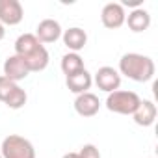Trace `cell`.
Masks as SVG:
<instances>
[{"mask_svg": "<svg viewBox=\"0 0 158 158\" xmlns=\"http://www.w3.org/2000/svg\"><path fill=\"white\" fill-rule=\"evenodd\" d=\"M0 154L2 158H35V149L30 139L19 134H10L2 141Z\"/></svg>", "mask_w": 158, "mask_h": 158, "instance_id": "3", "label": "cell"}, {"mask_svg": "<svg viewBox=\"0 0 158 158\" xmlns=\"http://www.w3.org/2000/svg\"><path fill=\"white\" fill-rule=\"evenodd\" d=\"M61 37H63V45H65L71 52H76V54H78V50H82V48L86 47V43H88V34H86V30L78 28V26H73V28L65 30Z\"/></svg>", "mask_w": 158, "mask_h": 158, "instance_id": "11", "label": "cell"}, {"mask_svg": "<svg viewBox=\"0 0 158 158\" xmlns=\"http://www.w3.org/2000/svg\"><path fill=\"white\" fill-rule=\"evenodd\" d=\"M4 35H6V28H4V24H0V41L4 39Z\"/></svg>", "mask_w": 158, "mask_h": 158, "instance_id": "20", "label": "cell"}, {"mask_svg": "<svg viewBox=\"0 0 158 158\" xmlns=\"http://www.w3.org/2000/svg\"><path fill=\"white\" fill-rule=\"evenodd\" d=\"M99 108H101L99 97L93 95V93H89V91L78 95L74 99V110H76L78 115H82V117H93V115H97Z\"/></svg>", "mask_w": 158, "mask_h": 158, "instance_id": "10", "label": "cell"}, {"mask_svg": "<svg viewBox=\"0 0 158 158\" xmlns=\"http://www.w3.org/2000/svg\"><path fill=\"white\" fill-rule=\"evenodd\" d=\"M156 114H158V110H156V104L152 101H141L139 106H138V110L132 114V117H134L136 125H139V127H151L156 121Z\"/></svg>", "mask_w": 158, "mask_h": 158, "instance_id": "12", "label": "cell"}, {"mask_svg": "<svg viewBox=\"0 0 158 158\" xmlns=\"http://www.w3.org/2000/svg\"><path fill=\"white\" fill-rule=\"evenodd\" d=\"M61 158H80V156H78V152H67V154H63Z\"/></svg>", "mask_w": 158, "mask_h": 158, "instance_id": "19", "label": "cell"}, {"mask_svg": "<svg viewBox=\"0 0 158 158\" xmlns=\"http://www.w3.org/2000/svg\"><path fill=\"white\" fill-rule=\"evenodd\" d=\"M154 61L138 52H128L119 60V74H125L134 82H149L154 76Z\"/></svg>", "mask_w": 158, "mask_h": 158, "instance_id": "1", "label": "cell"}, {"mask_svg": "<svg viewBox=\"0 0 158 158\" xmlns=\"http://www.w3.org/2000/svg\"><path fill=\"white\" fill-rule=\"evenodd\" d=\"M35 37H37V41L41 45L43 43H56L61 37V26H60V23L54 21V19H43L37 24Z\"/></svg>", "mask_w": 158, "mask_h": 158, "instance_id": "9", "label": "cell"}, {"mask_svg": "<svg viewBox=\"0 0 158 158\" xmlns=\"http://www.w3.org/2000/svg\"><path fill=\"white\" fill-rule=\"evenodd\" d=\"M78 156L80 158H101V152H99V149L93 143H88V145H84L80 151H78Z\"/></svg>", "mask_w": 158, "mask_h": 158, "instance_id": "18", "label": "cell"}, {"mask_svg": "<svg viewBox=\"0 0 158 158\" xmlns=\"http://www.w3.org/2000/svg\"><path fill=\"white\" fill-rule=\"evenodd\" d=\"M65 84L69 88V91L76 93V95H82V93H88V89L91 88L93 84V78L91 74L88 73V69L80 71V73H76V74H71L65 78Z\"/></svg>", "mask_w": 158, "mask_h": 158, "instance_id": "13", "label": "cell"}, {"mask_svg": "<svg viewBox=\"0 0 158 158\" xmlns=\"http://www.w3.org/2000/svg\"><path fill=\"white\" fill-rule=\"evenodd\" d=\"M26 99H28V95L19 84L11 82L4 74L0 76V101H2L8 108L19 110V108H23L26 104Z\"/></svg>", "mask_w": 158, "mask_h": 158, "instance_id": "4", "label": "cell"}, {"mask_svg": "<svg viewBox=\"0 0 158 158\" xmlns=\"http://www.w3.org/2000/svg\"><path fill=\"white\" fill-rule=\"evenodd\" d=\"M125 19H127V13H125V8L117 2H110L102 8L101 11V21L106 28L110 30H117L125 24Z\"/></svg>", "mask_w": 158, "mask_h": 158, "instance_id": "7", "label": "cell"}, {"mask_svg": "<svg viewBox=\"0 0 158 158\" xmlns=\"http://www.w3.org/2000/svg\"><path fill=\"white\" fill-rule=\"evenodd\" d=\"M30 74L26 63L23 61V58H19L17 54L13 56H8L6 61H4V76L10 78L11 82H19V80H24V78Z\"/></svg>", "mask_w": 158, "mask_h": 158, "instance_id": "8", "label": "cell"}, {"mask_svg": "<svg viewBox=\"0 0 158 158\" xmlns=\"http://www.w3.org/2000/svg\"><path fill=\"white\" fill-rule=\"evenodd\" d=\"M24 10L19 0H0V24L15 26L23 21Z\"/></svg>", "mask_w": 158, "mask_h": 158, "instance_id": "6", "label": "cell"}, {"mask_svg": "<svg viewBox=\"0 0 158 158\" xmlns=\"http://www.w3.org/2000/svg\"><path fill=\"white\" fill-rule=\"evenodd\" d=\"M125 23L128 24V28L132 30V32H145L149 26H151V15H149V11L147 10H143V8H138V10H132L130 13H128V17L125 19Z\"/></svg>", "mask_w": 158, "mask_h": 158, "instance_id": "14", "label": "cell"}, {"mask_svg": "<svg viewBox=\"0 0 158 158\" xmlns=\"http://www.w3.org/2000/svg\"><path fill=\"white\" fill-rule=\"evenodd\" d=\"M23 61L26 63V67H28L30 73H39V71L47 69V65H48V52H47L45 47H39L37 50H34L32 54H28L26 58H23Z\"/></svg>", "mask_w": 158, "mask_h": 158, "instance_id": "15", "label": "cell"}, {"mask_svg": "<svg viewBox=\"0 0 158 158\" xmlns=\"http://www.w3.org/2000/svg\"><path fill=\"white\" fill-rule=\"evenodd\" d=\"M141 99L138 93L134 91H123V89H117L114 93H108V99H106V108L114 114H121V115H132L138 106H139Z\"/></svg>", "mask_w": 158, "mask_h": 158, "instance_id": "2", "label": "cell"}, {"mask_svg": "<svg viewBox=\"0 0 158 158\" xmlns=\"http://www.w3.org/2000/svg\"><path fill=\"white\" fill-rule=\"evenodd\" d=\"M0 158H2V154H0Z\"/></svg>", "mask_w": 158, "mask_h": 158, "instance_id": "21", "label": "cell"}, {"mask_svg": "<svg viewBox=\"0 0 158 158\" xmlns=\"http://www.w3.org/2000/svg\"><path fill=\"white\" fill-rule=\"evenodd\" d=\"M95 84H97L99 89H102L106 93H114L121 86V74H119L117 69H114L110 65H104L95 73Z\"/></svg>", "mask_w": 158, "mask_h": 158, "instance_id": "5", "label": "cell"}, {"mask_svg": "<svg viewBox=\"0 0 158 158\" xmlns=\"http://www.w3.org/2000/svg\"><path fill=\"white\" fill-rule=\"evenodd\" d=\"M39 47H43V45L37 41L35 34H23V35H19V39L15 41V54L21 56V58H26L28 54H32V52L37 50Z\"/></svg>", "mask_w": 158, "mask_h": 158, "instance_id": "16", "label": "cell"}, {"mask_svg": "<svg viewBox=\"0 0 158 158\" xmlns=\"http://www.w3.org/2000/svg\"><path fill=\"white\" fill-rule=\"evenodd\" d=\"M84 60L80 58V54L76 52H69L61 58V71L65 73V76H71V74H76L84 71Z\"/></svg>", "mask_w": 158, "mask_h": 158, "instance_id": "17", "label": "cell"}]
</instances>
